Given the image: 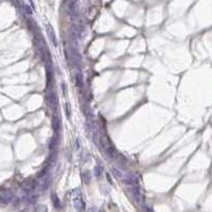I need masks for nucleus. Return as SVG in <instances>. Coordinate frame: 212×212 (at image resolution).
I'll return each instance as SVG.
<instances>
[{
  "instance_id": "obj_1",
  "label": "nucleus",
  "mask_w": 212,
  "mask_h": 212,
  "mask_svg": "<svg viewBox=\"0 0 212 212\" xmlns=\"http://www.w3.org/2000/svg\"><path fill=\"white\" fill-rule=\"evenodd\" d=\"M46 100H47V104L49 106L51 110H56L58 106V95L54 94L53 91L49 92L46 97Z\"/></svg>"
},
{
  "instance_id": "obj_2",
  "label": "nucleus",
  "mask_w": 212,
  "mask_h": 212,
  "mask_svg": "<svg viewBox=\"0 0 212 212\" xmlns=\"http://www.w3.org/2000/svg\"><path fill=\"white\" fill-rule=\"evenodd\" d=\"M51 185V177L48 174L44 175V176L39 177V182H38V191L39 192H44L45 190H47L49 188V186Z\"/></svg>"
},
{
  "instance_id": "obj_3",
  "label": "nucleus",
  "mask_w": 212,
  "mask_h": 212,
  "mask_svg": "<svg viewBox=\"0 0 212 212\" xmlns=\"http://www.w3.org/2000/svg\"><path fill=\"white\" fill-rule=\"evenodd\" d=\"M131 193H133V197L136 200V203H138L139 205H142L143 204V195L141 193L140 187L137 185L134 186L133 189H131Z\"/></svg>"
},
{
  "instance_id": "obj_4",
  "label": "nucleus",
  "mask_w": 212,
  "mask_h": 212,
  "mask_svg": "<svg viewBox=\"0 0 212 212\" xmlns=\"http://www.w3.org/2000/svg\"><path fill=\"white\" fill-rule=\"evenodd\" d=\"M13 194L9 191H3V192H0V204L2 205H7L13 200Z\"/></svg>"
},
{
  "instance_id": "obj_5",
  "label": "nucleus",
  "mask_w": 212,
  "mask_h": 212,
  "mask_svg": "<svg viewBox=\"0 0 212 212\" xmlns=\"http://www.w3.org/2000/svg\"><path fill=\"white\" fill-rule=\"evenodd\" d=\"M46 31H47V34L50 38L51 43H52L53 46H58V39H56V36H55V32H54V29L52 28V25L50 24H46Z\"/></svg>"
},
{
  "instance_id": "obj_6",
  "label": "nucleus",
  "mask_w": 212,
  "mask_h": 212,
  "mask_svg": "<svg viewBox=\"0 0 212 212\" xmlns=\"http://www.w3.org/2000/svg\"><path fill=\"white\" fill-rule=\"evenodd\" d=\"M22 189L25 191V192L30 193L31 191H33L35 189V182L33 179H31V178H29V179H25L24 182H22Z\"/></svg>"
},
{
  "instance_id": "obj_7",
  "label": "nucleus",
  "mask_w": 212,
  "mask_h": 212,
  "mask_svg": "<svg viewBox=\"0 0 212 212\" xmlns=\"http://www.w3.org/2000/svg\"><path fill=\"white\" fill-rule=\"evenodd\" d=\"M73 206H74V208H76V210L79 212H82L85 210V203L81 197L76 198V200H73Z\"/></svg>"
},
{
  "instance_id": "obj_8",
  "label": "nucleus",
  "mask_w": 212,
  "mask_h": 212,
  "mask_svg": "<svg viewBox=\"0 0 212 212\" xmlns=\"http://www.w3.org/2000/svg\"><path fill=\"white\" fill-rule=\"evenodd\" d=\"M52 126H53V130L54 131H56V134L58 133V131L61 130V126H62V121H61V117L58 115H54L53 116V120H52Z\"/></svg>"
},
{
  "instance_id": "obj_9",
  "label": "nucleus",
  "mask_w": 212,
  "mask_h": 212,
  "mask_svg": "<svg viewBox=\"0 0 212 212\" xmlns=\"http://www.w3.org/2000/svg\"><path fill=\"white\" fill-rule=\"evenodd\" d=\"M72 59H73V65L76 67H80L82 64V58L81 55H80L79 51L76 50L74 49L73 51H72Z\"/></svg>"
},
{
  "instance_id": "obj_10",
  "label": "nucleus",
  "mask_w": 212,
  "mask_h": 212,
  "mask_svg": "<svg viewBox=\"0 0 212 212\" xmlns=\"http://www.w3.org/2000/svg\"><path fill=\"white\" fill-rule=\"evenodd\" d=\"M53 80V69L51 66V62H49V65H47V87L51 86V83Z\"/></svg>"
},
{
  "instance_id": "obj_11",
  "label": "nucleus",
  "mask_w": 212,
  "mask_h": 212,
  "mask_svg": "<svg viewBox=\"0 0 212 212\" xmlns=\"http://www.w3.org/2000/svg\"><path fill=\"white\" fill-rule=\"evenodd\" d=\"M112 174L116 178H120V179H123V177H124L123 171H122V170H120V169H118V168H113V169H112Z\"/></svg>"
},
{
  "instance_id": "obj_12",
  "label": "nucleus",
  "mask_w": 212,
  "mask_h": 212,
  "mask_svg": "<svg viewBox=\"0 0 212 212\" xmlns=\"http://www.w3.org/2000/svg\"><path fill=\"white\" fill-rule=\"evenodd\" d=\"M52 201H53L54 207H55L58 210H61V209H62V203H61V200H59L58 196L56 194H52Z\"/></svg>"
},
{
  "instance_id": "obj_13",
  "label": "nucleus",
  "mask_w": 212,
  "mask_h": 212,
  "mask_svg": "<svg viewBox=\"0 0 212 212\" xmlns=\"http://www.w3.org/2000/svg\"><path fill=\"white\" fill-rule=\"evenodd\" d=\"M103 164H101V162H98L97 165L94 167V175L97 177H100L101 175H102V173H103Z\"/></svg>"
},
{
  "instance_id": "obj_14",
  "label": "nucleus",
  "mask_w": 212,
  "mask_h": 212,
  "mask_svg": "<svg viewBox=\"0 0 212 212\" xmlns=\"http://www.w3.org/2000/svg\"><path fill=\"white\" fill-rule=\"evenodd\" d=\"M76 86L77 87H83L84 86V81H83V76H82V73H76Z\"/></svg>"
},
{
  "instance_id": "obj_15",
  "label": "nucleus",
  "mask_w": 212,
  "mask_h": 212,
  "mask_svg": "<svg viewBox=\"0 0 212 212\" xmlns=\"http://www.w3.org/2000/svg\"><path fill=\"white\" fill-rule=\"evenodd\" d=\"M82 178L83 180H84V182L86 183V185H88V183L90 182V180H91V176H90V173L89 171H84L82 173Z\"/></svg>"
},
{
  "instance_id": "obj_16",
  "label": "nucleus",
  "mask_w": 212,
  "mask_h": 212,
  "mask_svg": "<svg viewBox=\"0 0 212 212\" xmlns=\"http://www.w3.org/2000/svg\"><path fill=\"white\" fill-rule=\"evenodd\" d=\"M81 195H82V193H81V190H80V189H74V190L72 191V197H73L74 200L81 197Z\"/></svg>"
},
{
  "instance_id": "obj_17",
  "label": "nucleus",
  "mask_w": 212,
  "mask_h": 212,
  "mask_svg": "<svg viewBox=\"0 0 212 212\" xmlns=\"http://www.w3.org/2000/svg\"><path fill=\"white\" fill-rule=\"evenodd\" d=\"M89 158V155L86 153V152H84V153H82L81 155V159H82V161L83 162H86L87 161V159Z\"/></svg>"
},
{
  "instance_id": "obj_18",
  "label": "nucleus",
  "mask_w": 212,
  "mask_h": 212,
  "mask_svg": "<svg viewBox=\"0 0 212 212\" xmlns=\"http://www.w3.org/2000/svg\"><path fill=\"white\" fill-rule=\"evenodd\" d=\"M66 113H67V117L70 118V105H69L68 102L66 103Z\"/></svg>"
},
{
  "instance_id": "obj_19",
  "label": "nucleus",
  "mask_w": 212,
  "mask_h": 212,
  "mask_svg": "<svg viewBox=\"0 0 212 212\" xmlns=\"http://www.w3.org/2000/svg\"><path fill=\"white\" fill-rule=\"evenodd\" d=\"M62 89H63L64 94L67 95V85L65 84V83H63V85H62Z\"/></svg>"
},
{
  "instance_id": "obj_20",
  "label": "nucleus",
  "mask_w": 212,
  "mask_h": 212,
  "mask_svg": "<svg viewBox=\"0 0 212 212\" xmlns=\"http://www.w3.org/2000/svg\"><path fill=\"white\" fill-rule=\"evenodd\" d=\"M89 212H100V211H99V209H97L95 207H92V208L89 209Z\"/></svg>"
},
{
  "instance_id": "obj_21",
  "label": "nucleus",
  "mask_w": 212,
  "mask_h": 212,
  "mask_svg": "<svg viewBox=\"0 0 212 212\" xmlns=\"http://www.w3.org/2000/svg\"><path fill=\"white\" fill-rule=\"evenodd\" d=\"M79 147H80V140L76 139V149H79Z\"/></svg>"
},
{
  "instance_id": "obj_22",
  "label": "nucleus",
  "mask_w": 212,
  "mask_h": 212,
  "mask_svg": "<svg viewBox=\"0 0 212 212\" xmlns=\"http://www.w3.org/2000/svg\"><path fill=\"white\" fill-rule=\"evenodd\" d=\"M146 211H147V212H154L153 210H152V209H150V208H147V209H146Z\"/></svg>"
}]
</instances>
